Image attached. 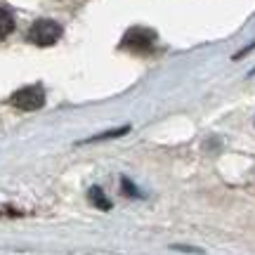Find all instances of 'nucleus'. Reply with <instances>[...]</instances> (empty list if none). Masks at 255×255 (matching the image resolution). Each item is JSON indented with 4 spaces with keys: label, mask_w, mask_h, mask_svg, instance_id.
Returning a JSON list of instances; mask_svg holds the SVG:
<instances>
[{
    "label": "nucleus",
    "mask_w": 255,
    "mask_h": 255,
    "mask_svg": "<svg viewBox=\"0 0 255 255\" xmlns=\"http://www.w3.org/2000/svg\"><path fill=\"white\" fill-rule=\"evenodd\" d=\"M59 36H62V26L55 24V21H50V19H38L36 24L28 28V40H31L33 45H40V47L57 43Z\"/></svg>",
    "instance_id": "nucleus-1"
},
{
    "label": "nucleus",
    "mask_w": 255,
    "mask_h": 255,
    "mask_svg": "<svg viewBox=\"0 0 255 255\" xmlns=\"http://www.w3.org/2000/svg\"><path fill=\"white\" fill-rule=\"evenodd\" d=\"M9 102H12V107H17V109H21V111H36L45 104V92L40 90L38 85L36 88H24V90H19Z\"/></svg>",
    "instance_id": "nucleus-3"
},
{
    "label": "nucleus",
    "mask_w": 255,
    "mask_h": 255,
    "mask_svg": "<svg viewBox=\"0 0 255 255\" xmlns=\"http://www.w3.org/2000/svg\"><path fill=\"white\" fill-rule=\"evenodd\" d=\"M156 43V33L154 31H149V28H130L123 38V43L121 47H128V50H132V52H149Z\"/></svg>",
    "instance_id": "nucleus-2"
},
{
    "label": "nucleus",
    "mask_w": 255,
    "mask_h": 255,
    "mask_svg": "<svg viewBox=\"0 0 255 255\" xmlns=\"http://www.w3.org/2000/svg\"><path fill=\"white\" fill-rule=\"evenodd\" d=\"M90 199L97 203V208H102V210H109L111 208V203L104 199V196H102V189H100V187H92V189H90Z\"/></svg>",
    "instance_id": "nucleus-5"
},
{
    "label": "nucleus",
    "mask_w": 255,
    "mask_h": 255,
    "mask_svg": "<svg viewBox=\"0 0 255 255\" xmlns=\"http://www.w3.org/2000/svg\"><path fill=\"white\" fill-rule=\"evenodd\" d=\"M12 28H14V19H12V14H9L5 7H0V40H2L5 36H9Z\"/></svg>",
    "instance_id": "nucleus-4"
}]
</instances>
